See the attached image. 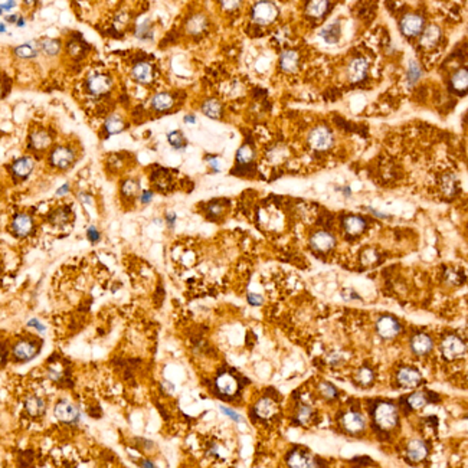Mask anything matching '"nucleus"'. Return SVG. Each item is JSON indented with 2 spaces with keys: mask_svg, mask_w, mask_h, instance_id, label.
<instances>
[{
  "mask_svg": "<svg viewBox=\"0 0 468 468\" xmlns=\"http://www.w3.org/2000/svg\"><path fill=\"white\" fill-rule=\"evenodd\" d=\"M275 411H277L275 402L274 400L268 399V398L261 399L257 403V406H255V413H257L260 418H264V419L271 418L275 413Z\"/></svg>",
  "mask_w": 468,
  "mask_h": 468,
  "instance_id": "obj_23",
  "label": "nucleus"
},
{
  "mask_svg": "<svg viewBox=\"0 0 468 468\" xmlns=\"http://www.w3.org/2000/svg\"><path fill=\"white\" fill-rule=\"evenodd\" d=\"M25 408L29 415L32 416H39L45 412V402L44 399L38 398V396H31L29 399L25 402Z\"/></svg>",
  "mask_w": 468,
  "mask_h": 468,
  "instance_id": "obj_26",
  "label": "nucleus"
},
{
  "mask_svg": "<svg viewBox=\"0 0 468 468\" xmlns=\"http://www.w3.org/2000/svg\"><path fill=\"white\" fill-rule=\"evenodd\" d=\"M72 161H74V153L65 146L57 147L51 153V164L58 169H67Z\"/></svg>",
  "mask_w": 468,
  "mask_h": 468,
  "instance_id": "obj_11",
  "label": "nucleus"
},
{
  "mask_svg": "<svg viewBox=\"0 0 468 468\" xmlns=\"http://www.w3.org/2000/svg\"><path fill=\"white\" fill-rule=\"evenodd\" d=\"M68 189H69V186H68V184H65V186H62V187H59V189H58L57 194H59V196H61V194L67 193V192H68Z\"/></svg>",
  "mask_w": 468,
  "mask_h": 468,
  "instance_id": "obj_54",
  "label": "nucleus"
},
{
  "mask_svg": "<svg viewBox=\"0 0 468 468\" xmlns=\"http://www.w3.org/2000/svg\"><path fill=\"white\" fill-rule=\"evenodd\" d=\"M41 48H42V51H44L45 54H48V55H57L58 52H59V49H61V45H59L58 41L45 39V41L41 42Z\"/></svg>",
  "mask_w": 468,
  "mask_h": 468,
  "instance_id": "obj_36",
  "label": "nucleus"
},
{
  "mask_svg": "<svg viewBox=\"0 0 468 468\" xmlns=\"http://www.w3.org/2000/svg\"><path fill=\"white\" fill-rule=\"evenodd\" d=\"M287 462L290 468H316V461L304 451H293L288 455Z\"/></svg>",
  "mask_w": 468,
  "mask_h": 468,
  "instance_id": "obj_13",
  "label": "nucleus"
},
{
  "mask_svg": "<svg viewBox=\"0 0 468 468\" xmlns=\"http://www.w3.org/2000/svg\"><path fill=\"white\" fill-rule=\"evenodd\" d=\"M465 350H467L465 343L462 342L458 336H452V334L446 336L444 342L441 343V352L449 360L459 359L461 356H464Z\"/></svg>",
  "mask_w": 468,
  "mask_h": 468,
  "instance_id": "obj_2",
  "label": "nucleus"
},
{
  "mask_svg": "<svg viewBox=\"0 0 468 468\" xmlns=\"http://www.w3.org/2000/svg\"><path fill=\"white\" fill-rule=\"evenodd\" d=\"M184 121H186V123H189V124H193L194 115H186V117H184Z\"/></svg>",
  "mask_w": 468,
  "mask_h": 468,
  "instance_id": "obj_55",
  "label": "nucleus"
},
{
  "mask_svg": "<svg viewBox=\"0 0 468 468\" xmlns=\"http://www.w3.org/2000/svg\"><path fill=\"white\" fill-rule=\"evenodd\" d=\"M153 199V193L147 190V192H143L141 194V203H150V200Z\"/></svg>",
  "mask_w": 468,
  "mask_h": 468,
  "instance_id": "obj_50",
  "label": "nucleus"
},
{
  "mask_svg": "<svg viewBox=\"0 0 468 468\" xmlns=\"http://www.w3.org/2000/svg\"><path fill=\"white\" fill-rule=\"evenodd\" d=\"M398 382L403 388H416L422 382V376L413 367H402L398 372Z\"/></svg>",
  "mask_w": 468,
  "mask_h": 468,
  "instance_id": "obj_9",
  "label": "nucleus"
},
{
  "mask_svg": "<svg viewBox=\"0 0 468 468\" xmlns=\"http://www.w3.org/2000/svg\"><path fill=\"white\" fill-rule=\"evenodd\" d=\"M362 260H363V263L365 264L375 263V261L377 260V255L373 251H365L363 252V258H362Z\"/></svg>",
  "mask_w": 468,
  "mask_h": 468,
  "instance_id": "obj_47",
  "label": "nucleus"
},
{
  "mask_svg": "<svg viewBox=\"0 0 468 468\" xmlns=\"http://www.w3.org/2000/svg\"><path fill=\"white\" fill-rule=\"evenodd\" d=\"M15 54L19 58H35L36 57V49L31 44H25V45L18 46L15 49Z\"/></svg>",
  "mask_w": 468,
  "mask_h": 468,
  "instance_id": "obj_37",
  "label": "nucleus"
},
{
  "mask_svg": "<svg viewBox=\"0 0 468 468\" xmlns=\"http://www.w3.org/2000/svg\"><path fill=\"white\" fill-rule=\"evenodd\" d=\"M343 226L349 235H359L366 229V220L363 217L350 215L343 220Z\"/></svg>",
  "mask_w": 468,
  "mask_h": 468,
  "instance_id": "obj_18",
  "label": "nucleus"
},
{
  "mask_svg": "<svg viewBox=\"0 0 468 468\" xmlns=\"http://www.w3.org/2000/svg\"><path fill=\"white\" fill-rule=\"evenodd\" d=\"M174 219H176L174 213H170V215H167V222L170 223V226H173V223H174Z\"/></svg>",
  "mask_w": 468,
  "mask_h": 468,
  "instance_id": "obj_56",
  "label": "nucleus"
},
{
  "mask_svg": "<svg viewBox=\"0 0 468 468\" xmlns=\"http://www.w3.org/2000/svg\"><path fill=\"white\" fill-rule=\"evenodd\" d=\"M342 423L343 426H344V429L349 431V432H360L362 429H365L366 425L363 415L356 411L346 412L343 415Z\"/></svg>",
  "mask_w": 468,
  "mask_h": 468,
  "instance_id": "obj_12",
  "label": "nucleus"
},
{
  "mask_svg": "<svg viewBox=\"0 0 468 468\" xmlns=\"http://www.w3.org/2000/svg\"><path fill=\"white\" fill-rule=\"evenodd\" d=\"M248 303L251 306H261L264 303V300L260 294H248Z\"/></svg>",
  "mask_w": 468,
  "mask_h": 468,
  "instance_id": "obj_46",
  "label": "nucleus"
},
{
  "mask_svg": "<svg viewBox=\"0 0 468 468\" xmlns=\"http://www.w3.org/2000/svg\"><path fill=\"white\" fill-rule=\"evenodd\" d=\"M55 416L62 422L74 423L78 422L80 412L68 400H59L57 403V406H55Z\"/></svg>",
  "mask_w": 468,
  "mask_h": 468,
  "instance_id": "obj_5",
  "label": "nucleus"
},
{
  "mask_svg": "<svg viewBox=\"0 0 468 468\" xmlns=\"http://www.w3.org/2000/svg\"><path fill=\"white\" fill-rule=\"evenodd\" d=\"M434 347V343L432 339L425 334V333H419V334H415L411 339V349L413 353L416 356H425L428 354Z\"/></svg>",
  "mask_w": 468,
  "mask_h": 468,
  "instance_id": "obj_10",
  "label": "nucleus"
},
{
  "mask_svg": "<svg viewBox=\"0 0 468 468\" xmlns=\"http://www.w3.org/2000/svg\"><path fill=\"white\" fill-rule=\"evenodd\" d=\"M278 11L277 6L270 2H258L252 8V19L260 25L271 23L277 18Z\"/></svg>",
  "mask_w": 468,
  "mask_h": 468,
  "instance_id": "obj_3",
  "label": "nucleus"
},
{
  "mask_svg": "<svg viewBox=\"0 0 468 468\" xmlns=\"http://www.w3.org/2000/svg\"><path fill=\"white\" fill-rule=\"evenodd\" d=\"M18 25H19V26H23V25H25V22H23V21H18Z\"/></svg>",
  "mask_w": 468,
  "mask_h": 468,
  "instance_id": "obj_58",
  "label": "nucleus"
},
{
  "mask_svg": "<svg viewBox=\"0 0 468 468\" xmlns=\"http://www.w3.org/2000/svg\"><path fill=\"white\" fill-rule=\"evenodd\" d=\"M205 18H202V16H196L193 19H190L189 21V25H187V29H189V32H200V31H203V28H205Z\"/></svg>",
  "mask_w": 468,
  "mask_h": 468,
  "instance_id": "obj_39",
  "label": "nucleus"
},
{
  "mask_svg": "<svg viewBox=\"0 0 468 468\" xmlns=\"http://www.w3.org/2000/svg\"><path fill=\"white\" fill-rule=\"evenodd\" d=\"M207 161L210 163V166H212V167H213L215 170H219V163H217L216 159H210V157H209V159H207Z\"/></svg>",
  "mask_w": 468,
  "mask_h": 468,
  "instance_id": "obj_52",
  "label": "nucleus"
},
{
  "mask_svg": "<svg viewBox=\"0 0 468 468\" xmlns=\"http://www.w3.org/2000/svg\"><path fill=\"white\" fill-rule=\"evenodd\" d=\"M439 29L436 28V26H429L422 35V39H421V44L423 46H426V48H432L434 45H436V42L439 41Z\"/></svg>",
  "mask_w": 468,
  "mask_h": 468,
  "instance_id": "obj_28",
  "label": "nucleus"
},
{
  "mask_svg": "<svg viewBox=\"0 0 468 468\" xmlns=\"http://www.w3.org/2000/svg\"><path fill=\"white\" fill-rule=\"evenodd\" d=\"M237 159L240 163L242 164H247V163H250L252 159H254V151L250 146H242L240 150H238V153H237Z\"/></svg>",
  "mask_w": 468,
  "mask_h": 468,
  "instance_id": "obj_38",
  "label": "nucleus"
},
{
  "mask_svg": "<svg viewBox=\"0 0 468 468\" xmlns=\"http://www.w3.org/2000/svg\"><path fill=\"white\" fill-rule=\"evenodd\" d=\"M32 226H34L32 217L25 215V213L16 215V217L13 219V223H12V229L18 237H26L32 230Z\"/></svg>",
  "mask_w": 468,
  "mask_h": 468,
  "instance_id": "obj_17",
  "label": "nucleus"
},
{
  "mask_svg": "<svg viewBox=\"0 0 468 468\" xmlns=\"http://www.w3.org/2000/svg\"><path fill=\"white\" fill-rule=\"evenodd\" d=\"M169 143L174 149H183L184 144H186L184 137H183V134L180 131H171L170 134H169Z\"/></svg>",
  "mask_w": 468,
  "mask_h": 468,
  "instance_id": "obj_40",
  "label": "nucleus"
},
{
  "mask_svg": "<svg viewBox=\"0 0 468 468\" xmlns=\"http://www.w3.org/2000/svg\"><path fill=\"white\" fill-rule=\"evenodd\" d=\"M309 143L313 149L326 150L329 149L333 143V134L327 127H316L309 136Z\"/></svg>",
  "mask_w": 468,
  "mask_h": 468,
  "instance_id": "obj_4",
  "label": "nucleus"
},
{
  "mask_svg": "<svg viewBox=\"0 0 468 468\" xmlns=\"http://www.w3.org/2000/svg\"><path fill=\"white\" fill-rule=\"evenodd\" d=\"M38 352V347L35 343L31 342H21L18 343L13 349V354L18 360H28L31 357H34Z\"/></svg>",
  "mask_w": 468,
  "mask_h": 468,
  "instance_id": "obj_19",
  "label": "nucleus"
},
{
  "mask_svg": "<svg viewBox=\"0 0 468 468\" xmlns=\"http://www.w3.org/2000/svg\"><path fill=\"white\" fill-rule=\"evenodd\" d=\"M423 29V19L418 15H406L402 18L400 21V31L402 34L406 36H416L422 32Z\"/></svg>",
  "mask_w": 468,
  "mask_h": 468,
  "instance_id": "obj_8",
  "label": "nucleus"
},
{
  "mask_svg": "<svg viewBox=\"0 0 468 468\" xmlns=\"http://www.w3.org/2000/svg\"><path fill=\"white\" fill-rule=\"evenodd\" d=\"M32 169H34V161H32L31 157H22V159L16 160L15 164H13V167H12L15 176L19 177V179L28 177V176L31 174Z\"/></svg>",
  "mask_w": 468,
  "mask_h": 468,
  "instance_id": "obj_21",
  "label": "nucleus"
},
{
  "mask_svg": "<svg viewBox=\"0 0 468 468\" xmlns=\"http://www.w3.org/2000/svg\"><path fill=\"white\" fill-rule=\"evenodd\" d=\"M87 237L90 238L91 242H97V241L100 240V233H98V230L94 228V226L88 228V230H87Z\"/></svg>",
  "mask_w": 468,
  "mask_h": 468,
  "instance_id": "obj_48",
  "label": "nucleus"
},
{
  "mask_svg": "<svg viewBox=\"0 0 468 468\" xmlns=\"http://www.w3.org/2000/svg\"><path fill=\"white\" fill-rule=\"evenodd\" d=\"M151 105H153V108L157 110V111H166V110L171 108V105H173V98H171V95H169V94L161 92V94H157V95L153 97Z\"/></svg>",
  "mask_w": 468,
  "mask_h": 468,
  "instance_id": "obj_27",
  "label": "nucleus"
},
{
  "mask_svg": "<svg viewBox=\"0 0 468 468\" xmlns=\"http://www.w3.org/2000/svg\"><path fill=\"white\" fill-rule=\"evenodd\" d=\"M376 331L377 334L380 337H383V339H392L400 331V323L396 319L390 317V316L380 317V319L377 320Z\"/></svg>",
  "mask_w": 468,
  "mask_h": 468,
  "instance_id": "obj_6",
  "label": "nucleus"
},
{
  "mask_svg": "<svg viewBox=\"0 0 468 468\" xmlns=\"http://www.w3.org/2000/svg\"><path fill=\"white\" fill-rule=\"evenodd\" d=\"M137 190H138V183L134 182V180H127V182L123 184V192H124V194L134 196V194L137 193Z\"/></svg>",
  "mask_w": 468,
  "mask_h": 468,
  "instance_id": "obj_44",
  "label": "nucleus"
},
{
  "mask_svg": "<svg viewBox=\"0 0 468 468\" xmlns=\"http://www.w3.org/2000/svg\"><path fill=\"white\" fill-rule=\"evenodd\" d=\"M6 19H8V22H16L18 16H16V15H11V16H8Z\"/></svg>",
  "mask_w": 468,
  "mask_h": 468,
  "instance_id": "obj_57",
  "label": "nucleus"
},
{
  "mask_svg": "<svg viewBox=\"0 0 468 468\" xmlns=\"http://www.w3.org/2000/svg\"><path fill=\"white\" fill-rule=\"evenodd\" d=\"M216 388L223 395H232V393H235V390L238 388V383H237L235 377L230 376L229 373H223L216 379Z\"/></svg>",
  "mask_w": 468,
  "mask_h": 468,
  "instance_id": "obj_20",
  "label": "nucleus"
},
{
  "mask_svg": "<svg viewBox=\"0 0 468 468\" xmlns=\"http://www.w3.org/2000/svg\"><path fill=\"white\" fill-rule=\"evenodd\" d=\"M356 380H357L360 385L367 386V385H370L372 380H373V372H372L369 367H360V369L357 370V373H356Z\"/></svg>",
  "mask_w": 468,
  "mask_h": 468,
  "instance_id": "obj_35",
  "label": "nucleus"
},
{
  "mask_svg": "<svg viewBox=\"0 0 468 468\" xmlns=\"http://www.w3.org/2000/svg\"><path fill=\"white\" fill-rule=\"evenodd\" d=\"M28 326H29V327H35L36 330H39V331H44V330H45V326H44V324H41V323H39V321H38V320H36V319L29 320V323H28Z\"/></svg>",
  "mask_w": 468,
  "mask_h": 468,
  "instance_id": "obj_49",
  "label": "nucleus"
},
{
  "mask_svg": "<svg viewBox=\"0 0 468 468\" xmlns=\"http://www.w3.org/2000/svg\"><path fill=\"white\" fill-rule=\"evenodd\" d=\"M321 36H323V39H324L326 42H329V44L337 42L339 38H340V23H331L330 26H327L326 29L321 31Z\"/></svg>",
  "mask_w": 468,
  "mask_h": 468,
  "instance_id": "obj_29",
  "label": "nucleus"
},
{
  "mask_svg": "<svg viewBox=\"0 0 468 468\" xmlns=\"http://www.w3.org/2000/svg\"><path fill=\"white\" fill-rule=\"evenodd\" d=\"M311 415H313V411H311V408L310 406H301L300 408V411L297 413V419L300 423H307L311 419Z\"/></svg>",
  "mask_w": 468,
  "mask_h": 468,
  "instance_id": "obj_42",
  "label": "nucleus"
},
{
  "mask_svg": "<svg viewBox=\"0 0 468 468\" xmlns=\"http://www.w3.org/2000/svg\"><path fill=\"white\" fill-rule=\"evenodd\" d=\"M280 65H281V68L287 71V72H293V71H296L298 65V54L296 51H286L283 55H281V59H280Z\"/></svg>",
  "mask_w": 468,
  "mask_h": 468,
  "instance_id": "obj_24",
  "label": "nucleus"
},
{
  "mask_svg": "<svg viewBox=\"0 0 468 468\" xmlns=\"http://www.w3.org/2000/svg\"><path fill=\"white\" fill-rule=\"evenodd\" d=\"M451 87L457 92H465L468 90V69L461 68L451 77Z\"/></svg>",
  "mask_w": 468,
  "mask_h": 468,
  "instance_id": "obj_22",
  "label": "nucleus"
},
{
  "mask_svg": "<svg viewBox=\"0 0 468 468\" xmlns=\"http://www.w3.org/2000/svg\"><path fill=\"white\" fill-rule=\"evenodd\" d=\"M421 77V68L416 62H411L409 64V68H408V82L409 84H415L416 81L419 80Z\"/></svg>",
  "mask_w": 468,
  "mask_h": 468,
  "instance_id": "obj_41",
  "label": "nucleus"
},
{
  "mask_svg": "<svg viewBox=\"0 0 468 468\" xmlns=\"http://www.w3.org/2000/svg\"><path fill=\"white\" fill-rule=\"evenodd\" d=\"M375 422L382 429H392L398 423V409L390 402H380L373 413Z\"/></svg>",
  "mask_w": 468,
  "mask_h": 468,
  "instance_id": "obj_1",
  "label": "nucleus"
},
{
  "mask_svg": "<svg viewBox=\"0 0 468 468\" xmlns=\"http://www.w3.org/2000/svg\"><path fill=\"white\" fill-rule=\"evenodd\" d=\"M428 403V398L423 392H415L408 398V405L412 409H421Z\"/></svg>",
  "mask_w": 468,
  "mask_h": 468,
  "instance_id": "obj_33",
  "label": "nucleus"
},
{
  "mask_svg": "<svg viewBox=\"0 0 468 468\" xmlns=\"http://www.w3.org/2000/svg\"><path fill=\"white\" fill-rule=\"evenodd\" d=\"M133 78L143 84L149 82L151 80V67L147 62H138L133 68Z\"/></svg>",
  "mask_w": 468,
  "mask_h": 468,
  "instance_id": "obj_25",
  "label": "nucleus"
},
{
  "mask_svg": "<svg viewBox=\"0 0 468 468\" xmlns=\"http://www.w3.org/2000/svg\"><path fill=\"white\" fill-rule=\"evenodd\" d=\"M320 389H321V393H323L326 398H329V399H333V398L337 396V390H336V388H334L333 385H330V383H321Z\"/></svg>",
  "mask_w": 468,
  "mask_h": 468,
  "instance_id": "obj_43",
  "label": "nucleus"
},
{
  "mask_svg": "<svg viewBox=\"0 0 468 468\" xmlns=\"http://www.w3.org/2000/svg\"><path fill=\"white\" fill-rule=\"evenodd\" d=\"M123 128H124V123H123V120H121L120 117H117V115L110 117V118L105 121V130H107L110 134H117V133L123 131Z\"/></svg>",
  "mask_w": 468,
  "mask_h": 468,
  "instance_id": "obj_34",
  "label": "nucleus"
},
{
  "mask_svg": "<svg viewBox=\"0 0 468 468\" xmlns=\"http://www.w3.org/2000/svg\"><path fill=\"white\" fill-rule=\"evenodd\" d=\"M141 467H143V468H156V467H154V464H153L151 461H149V459H144V461L141 462Z\"/></svg>",
  "mask_w": 468,
  "mask_h": 468,
  "instance_id": "obj_53",
  "label": "nucleus"
},
{
  "mask_svg": "<svg viewBox=\"0 0 468 468\" xmlns=\"http://www.w3.org/2000/svg\"><path fill=\"white\" fill-rule=\"evenodd\" d=\"M13 6H16V2H2V12L11 11Z\"/></svg>",
  "mask_w": 468,
  "mask_h": 468,
  "instance_id": "obj_51",
  "label": "nucleus"
},
{
  "mask_svg": "<svg viewBox=\"0 0 468 468\" xmlns=\"http://www.w3.org/2000/svg\"><path fill=\"white\" fill-rule=\"evenodd\" d=\"M113 85V81L107 75H92L90 80L87 81V87L92 94H104L107 92Z\"/></svg>",
  "mask_w": 468,
  "mask_h": 468,
  "instance_id": "obj_14",
  "label": "nucleus"
},
{
  "mask_svg": "<svg viewBox=\"0 0 468 468\" xmlns=\"http://www.w3.org/2000/svg\"><path fill=\"white\" fill-rule=\"evenodd\" d=\"M310 245L313 250L319 252H327L334 248L336 238L327 230H319L310 238Z\"/></svg>",
  "mask_w": 468,
  "mask_h": 468,
  "instance_id": "obj_7",
  "label": "nucleus"
},
{
  "mask_svg": "<svg viewBox=\"0 0 468 468\" xmlns=\"http://www.w3.org/2000/svg\"><path fill=\"white\" fill-rule=\"evenodd\" d=\"M428 454V446L422 439H412L406 448V455L413 462H419Z\"/></svg>",
  "mask_w": 468,
  "mask_h": 468,
  "instance_id": "obj_15",
  "label": "nucleus"
},
{
  "mask_svg": "<svg viewBox=\"0 0 468 468\" xmlns=\"http://www.w3.org/2000/svg\"><path fill=\"white\" fill-rule=\"evenodd\" d=\"M220 411L223 412L226 416H229L232 421H235V422H240L241 419H242V418H241V415H238L237 412L232 411V409H229V408H226V406H220Z\"/></svg>",
  "mask_w": 468,
  "mask_h": 468,
  "instance_id": "obj_45",
  "label": "nucleus"
},
{
  "mask_svg": "<svg viewBox=\"0 0 468 468\" xmlns=\"http://www.w3.org/2000/svg\"><path fill=\"white\" fill-rule=\"evenodd\" d=\"M202 110H203V113H205L207 117H210V118H219V117H220V113H222V107H220V104L217 103L216 100H207V101L203 104Z\"/></svg>",
  "mask_w": 468,
  "mask_h": 468,
  "instance_id": "obj_32",
  "label": "nucleus"
},
{
  "mask_svg": "<svg viewBox=\"0 0 468 468\" xmlns=\"http://www.w3.org/2000/svg\"><path fill=\"white\" fill-rule=\"evenodd\" d=\"M329 2H321V0H317V2H310L309 5H307V13H309L310 16H313V18H320V16H323L326 12L329 11Z\"/></svg>",
  "mask_w": 468,
  "mask_h": 468,
  "instance_id": "obj_30",
  "label": "nucleus"
},
{
  "mask_svg": "<svg viewBox=\"0 0 468 468\" xmlns=\"http://www.w3.org/2000/svg\"><path fill=\"white\" fill-rule=\"evenodd\" d=\"M369 69V64L365 58H356L349 65V77L353 82H359L366 77Z\"/></svg>",
  "mask_w": 468,
  "mask_h": 468,
  "instance_id": "obj_16",
  "label": "nucleus"
},
{
  "mask_svg": "<svg viewBox=\"0 0 468 468\" xmlns=\"http://www.w3.org/2000/svg\"><path fill=\"white\" fill-rule=\"evenodd\" d=\"M31 144H32V147L38 150L46 149L51 144V137L46 134L45 131H36L31 136Z\"/></svg>",
  "mask_w": 468,
  "mask_h": 468,
  "instance_id": "obj_31",
  "label": "nucleus"
}]
</instances>
